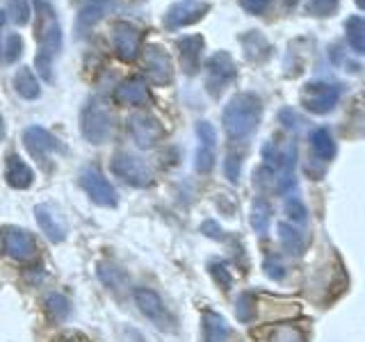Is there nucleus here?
Returning <instances> with one entry per match:
<instances>
[{"label": "nucleus", "instance_id": "f257e3e1", "mask_svg": "<svg viewBox=\"0 0 365 342\" xmlns=\"http://www.w3.org/2000/svg\"><path fill=\"white\" fill-rule=\"evenodd\" d=\"M32 16H34V39H37V57L34 68L37 73L53 83V66L62 53V26L55 14V7L48 0H32Z\"/></svg>", "mask_w": 365, "mask_h": 342}, {"label": "nucleus", "instance_id": "f03ea898", "mask_svg": "<svg viewBox=\"0 0 365 342\" xmlns=\"http://www.w3.org/2000/svg\"><path fill=\"white\" fill-rule=\"evenodd\" d=\"M262 117V103L256 94H235L231 100L226 103V108L222 112V123H224V130L231 140L240 142L249 137L258 128Z\"/></svg>", "mask_w": 365, "mask_h": 342}, {"label": "nucleus", "instance_id": "7ed1b4c3", "mask_svg": "<svg viewBox=\"0 0 365 342\" xmlns=\"http://www.w3.org/2000/svg\"><path fill=\"white\" fill-rule=\"evenodd\" d=\"M80 133L89 144H103L112 135V114L98 98H91L80 114Z\"/></svg>", "mask_w": 365, "mask_h": 342}, {"label": "nucleus", "instance_id": "20e7f679", "mask_svg": "<svg viewBox=\"0 0 365 342\" xmlns=\"http://www.w3.org/2000/svg\"><path fill=\"white\" fill-rule=\"evenodd\" d=\"M237 78V66L231 53L217 51L210 55V60L205 62V89L210 96H220L222 91Z\"/></svg>", "mask_w": 365, "mask_h": 342}, {"label": "nucleus", "instance_id": "39448f33", "mask_svg": "<svg viewBox=\"0 0 365 342\" xmlns=\"http://www.w3.org/2000/svg\"><path fill=\"white\" fill-rule=\"evenodd\" d=\"M23 144H26L32 160H37V165H41L46 171H48V160L53 153L66 151L64 144L41 125H30V128L23 130Z\"/></svg>", "mask_w": 365, "mask_h": 342}, {"label": "nucleus", "instance_id": "423d86ee", "mask_svg": "<svg viewBox=\"0 0 365 342\" xmlns=\"http://www.w3.org/2000/svg\"><path fill=\"white\" fill-rule=\"evenodd\" d=\"M342 87L336 83H308L302 89V105L311 114H329L338 105Z\"/></svg>", "mask_w": 365, "mask_h": 342}, {"label": "nucleus", "instance_id": "0eeeda50", "mask_svg": "<svg viewBox=\"0 0 365 342\" xmlns=\"http://www.w3.org/2000/svg\"><path fill=\"white\" fill-rule=\"evenodd\" d=\"M208 11H210V5L203 3V0H180V3H174L165 11L163 26L169 32H176L180 28L199 23Z\"/></svg>", "mask_w": 365, "mask_h": 342}, {"label": "nucleus", "instance_id": "6e6552de", "mask_svg": "<svg viewBox=\"0 0 365 342\" xmlns=\"http://www.w3.org/2000/svg\"><path fill=\"white\" fill-rule=\"evenodd\" d=\"M112 171L125 182V185H133V187H148L153 180L151 167L133 153H117L114 155L112 157Z\"/></svg>", "mask_w": 365, "mask_h": 342}, {"label": "nucleus", "instance_id": "1a4fd4ad", "mask_svg": "<svg viewBox=\"0 0 365 342\" xmlns=\"http://www.w3.org/2000/svg\"><path fill=\"white\" fill-rule=\"evenodd\" d=\"M80 185L87 192V197L94 201L96 205H103V208H117L119 203V194L114 190L112 182L101 174L98 169L89 167L80 174Z\"/></svg>", "mask_w": 365, "mask_h": 342}, {"label": "nucleus", "instance_id": "9d476101", "mask_svg": "<svg viewBox=\"0 0 365 342\" xmlns=\"http://www.w3.org/2000/svg\"><path fill=\"white\" fill-rule=\"evenodd\" d=\"M112 46L114 53L121 62H135L140 57V46H142V32L137 30L133 23L121 21L112 26Z\"/></svg>", "mask_w": 365, "mask_h": 342}, {"label": "nucleus", "instance_id": "9b49d317", "mask_svg": "<svg viewBox=\"0 0 365 342\" xmlns=\"http://www.w3.org/2000/svg\"><path fill=\"white\" fill-rule=\"evenodd\" d=\"M144 71L158 87H167L174 80V64L163 46H148L144 51Z\"/></svg>", "mask_w": 365, "mask_h": 342}, {"label": "nucleus", "instance_id": "f8f14e48", "mask_svg": "<svg viewBox=\"0 0 365 342\" xmlns=\"http://www.w3.org/2000/svg\"><path fill=\"white\" fill-rule=\"evenodd\" d=\"M135 301H137V308L151 319V322L160 328H171L174 324V319H171V313L167 311L165 301L160 299V294L148 290V288H140L135 290Z\"/></svg>", "mask_w": 365, "mask_h": 342}, {"label": "nucleus", "instance_id": "ddd939ff", "mask_svg": "<svg viewBox=\"0 0 365 342\" xmlns=\"http://www.w3.org/2000/svg\"><path fill=\"white\" fill-rule=\"evenodd\" d=\"M128 130L140 148H153L165 135L163 125H160V121L151 117V114H133L128 119Z\"/></svg>", "mask_w": 365, "mask_h": 342}, {"label": "nucleus", "instance_id": "4468645a", "mask_svg": "<svg viewBox=\"0 0 365 342\" xmlns=\"http://www.w3.org/2000/svg\"><path fill=\"white\" fill-rule=\"evenodd\" d=\"M197 137H199V148L194 155V169L199 174H210L215 167V148H217V133L212 123L199 121L197 123Z\"/></svg>", "mask_w": 365, "mask_h": 342}, {"label": "nucleus", "instance_id": "2eb2a0df", "mask_svg": "<svg viewBox=\"0 0 365 342\" xmlns=\"http://www.w3.org/2000/svg\"><path fill=\"white\" fill-rule=\"evenodd\" d=\"M302 313V306L290 299H279V296H262L256 299V317L262 322H281V319H290Z\"/></svg>", "mask_w": 365, "mask_h": 342}, {"label": "nucleus", "instance_id": "dca6fc26", "mask_svg": "<svg viewBox=\"0 0 365 342\" xmlns=\"http://www.w3.org/2000/svg\"><path fill=\"white\" fill-rule=\"evenodd\" d=\"M178 48V62L185 76H197L201 68V55H203V37L201 34H187L176 41Z\"/></svg>", "mask_w": 365, "mask_h": 342}, {"label": "nucleus", "instance_id": "f3484780", "mask_svg": "<svg viewBox=\"0 0 365 342\" xmlns=\"http://www.w3.org/2000/svg\"><path fill=\"white\" fill-rule=\"evenodd\" d=\"M117 100L123 103V105H133V108H146L151 105V91H148L146 80L140 76L125 78L123 83L117 87Z\"/></svg>", "mask_w": 365, "mask_h": 342}, {"label": "nucleus", "instance_id": "a211bd4d", "mask_svg": "<svg viewBox=\"0 0 365 342\" xmlns=\"http://www.w3.org/2000/svg\"><path fill=\"white\" fill-rule=\"evenodd\" d=\"M5 251L14 260H30L37 254V242L34 237L21 228H7L5 231Z\"/></svg>", "mask_w": 365, "mask_h": 342}, {"label": "nucleus", "instance_id": "6ab92c4d", "mask_svg": "<svg viewBox=\"0 0 365 342\" xmlns=\"http://www.w3.org/2000/svg\"><path fill=\"white\" fill-rule=\"evenodd\" d=\"M34 219H37L39 228L46 233V237H48L51 242H62V239H66V226L53 205L39 203L37 208H34Z\"/></svg>", "mask_w": 365, "mask_h": 342}, {"label": "nucleus", "instance_id": "aec40b11", "mask_svg": "<svg viewBox=\"0 0 365 342\" xmlns=\"http://www.w3.org/2000/svg\"><path fill=\"white\" fill-rule=\"evenodd\" d=\"M5 178L7 185L14 190H28L34 182V171L26 165V160H21V155L9 153L5 162Z\"/></svg>", "mask_w": 365, "mask_h": 342}, {"label": "nucleus", "instance_id": "412c9836", "mask_svg": "<svg viewBox=\"0 0 365 342\" xmlns=\"http://www.w3.org/2000/svg\"><path fill=\"white\" fill-rule=\"evenodd\" d=\"M110 9H112L110 0H91L89 5H85L76 19V37H83V34L94 26V23H98L103 16H106Z\"/></svg>", "mask_w": 365, "mask_h": 342}, {"label": "nucleus", "instance_id": "4be33fe9", "mask_svg": "<svg viewBox=\"0 0 365 342\" xmlns=\"http://www.w3.org/2000/svg\"><path fill=\"white\" fill-rule=\"evenodd\" d=\"M240 43H242L247 60H251V62H265L272 55V43L262 37L258 30H249L247 34H242V37H240Z\"/></svg>", "mask_w": 365, "mask_h": 342}, {"label": "nucleus", "instance_id": "5701e85b", "mask_svg": "<svg viewBox=\"0 0 365 342\" xmlns=\"http://www.w3.org/2000/svg\"><path fill=\"white\" fill-rule=\"evenodd\" d=\"M279 239H281L283 249L292 256H302L308 247V233H304L302 228H297L288 222L279 224Z\"/></svg>", "mask_w": 365, "mask_h": 342}, {"label": "nucleus", "instance_id": "b1692460", "mask_svg": "<svg viewBox=\"0 0 365 342\" xmlns=\"http://www.w3.org/2000/svg\"><path fill=\"white\" fill-rule=\"evenodd\" d=\"M203 326V342H226L228 340V324L220 313L205 311L201 317Z\"/></svg>", "mask_w": 365, "mask_h": 342}, {"label": "nucleus", "instance_id": "393cba45", "mask_svg": "<svg viewBox=\"0 0 365 342\" xmlns=\"http://www.w3.org/2000/svg\"><path fill=\"white\" fill-rule=\"evenodd\" d=\"M311 148L319 162H331L336 155V142L329 128H315L311 133Z\"/></svg>", "mask_w": 365, "mask_h": 342}, {"label": "nucleus", "instance_id": "a878e982", "mask_svg": "<svg viewBox=\"0 0 365 342\" xmlns=\"http://www.w3.org/2000/svg\"><path fill=\"white\" fill-rule=\"evenodd\" d=\"M14 89H16V94L21 98H26V100H34V98H39L41 94V87H39V80L37 76H34V71L30 66H21L16 76H14Z\"/></svg>", "mask_w": 365, "mask_h": 342}, {"label": "nucleus", "instance_id": "bb28decb", "mask_svg": "<svg viewBox=\"0 0 365 342\" xmlns=\"http://www.w3.org/2000/svg\"><path fill=\"white\" fill-rule=\"evenodd\" d=\"M345 34H347L349 48L359 55H365V19L363 16H349L345 21Z\"/></svg>", "mask_w": 365, "mask_h": 342}, {"label": "nucleus", "instance_id": "cd10ccee", "mask_svg": "<svg viewBox=\"0 0 365 342\" xmlns=\"http://www.w3.org/2000/svg\"><path fill=\"white\" fill-rule=\"evenodd\" d=\"M23 55V39L19 32H7L0 43V64H14Z\"/></svg>", "mask_w": 365, "mask_h": 342}, {"label": "nucleus", "instance_id": "c85d7f7f", "mask_svg": "<svg viewBox=\"0 0 365 342\" xmlns=\"http://www.w3.org/2000/svg\"><path fill=\"white\" fill-rule=\"evenodd\" d=\"M269 219H272V205L265 199H256L254 208H251V226H254V231L260 235L267 233Z\"/></svg>", "mask_w": 365, "mask_h": 342}, {"label": "nucleus", "instance_id": "c756f323", "mask_svg": "<svg viewBox=\"0 0 365 342\" xmlns=\"http://www.w3.org/2000/svg\"><path fill=\"white\" fill-rule=\"evenodd\" d=\"M267 342H306V333L292 324H281V326L269 328Z\"/></svg>", "mask_w": 365, "mask_h": 342}, {"label": "nucleus", "instance_id": "7c9ffc66", "mask_svg": "<svg viewBox=\"0 0 365 342\" xmlns=\"http://www.w3.org/2000/svg\"><path fill=\"white\" fill-rule=\"evenodd\" d=\"M16 26H28L32 19L30 0H7V14Z\"/></svg>", "mask_w": 365, "mask_h": 342}, {"label": "nucleus", "instance_id": "2f4dec72", "mask_svg": "<svg viewBox=\"0 0 365 342\" xmlns=\"http://www.w3.org/2000/svg\"><path fill=\"white\" fill-rule=\"evenodd\" d=\"M235 315L242 324H249L251 319H256V296L251 292H242L235 301Z\"/></svg>", "mask_w": 365, "mask_h": 342}, {"label": "nucleus", "instance_id": "473e14b6", "mask_svg": "<svg viewBox=\"0 0 365 342\" xmlns=\"http://www.w3.org/2000/svg\"><path fill=\"white\" fill-rule=\"evenodd\" d=\"M98 279L103 281V285H108V288H112V290H119L121 285L128 281L123 276L121 269L112 267V265H98Z\"/></svg>", "mask_w": 365, "mask_h": 342}, {"label": "nucleus", "instance_id": "72a5a7b5", "mask_svg": "<svg viewBox=\"0 0 365 342\" xmlns=\"http://www.w3.org/2000/svg\"><path fill=\"white\" fill-rule=\"evenodd\" d=\"M46 311H48L55 319H64L71 313V304L62 294H48L46 296Z\"/></svg>", "mask_w": 365, "mask_h": 342}, {"label": "nucleus", "instance_id": "f704fd0d", "mask_svg": "<svg viewBox=\"0 0 365 342\" xmlns=\"http://www.w3.org/2000/svg\"><path fill=\"white\" fill-rule=\"evenodd\" d=\"M340 3L338 0H311L306 7V11L311 16H317V19H324V16H334L338 11Z\"/></svg>", "mask_w": 365, "mask_h": 342}, {"label": "nucleus", "instance_id": "c9c22d12", "mask_svg": "<svg viewBox=\"0 0 365 342\" xmlns=\"http://www.w3.org/2000/svg\"><path fill=\"white\" fill-rule=\"evenodd\" d=\"M210 276L215 279V283L220 285L222 290H228L233 285L231 269H228L224 262H210Z\"/></svg>", "mask_w": 365, "mask_h": 342}, {"label": "nucleus", "instance_id": "e433bc0d", "mask_svg": "<svg viewBox=\"0 0 365 342\" xmlns=\"http://www.w3.org/2000/svg\"><path fill=\"white\" fill-rule=\"evenodd\" d=\"M285 212H288V217L292 222L297 224H304L306 222V205L302 203L299 197H288V201H285Z\"/></svg>", "mask_w": 365, "mask_h": 342}, {"label": "nucleus", "instance_id": "4c0bfd02", "mask_svg": "<svg viewBox=\"0 0 365 342\" xmlns=\"http://www.w3.org/2000/svg\"><path fill=\"white\" fill-rule=\"evenodd\" d=\"M240 167H242V155L228 153L226 165H224V171H226V178L231 180V182H237V180H240Z\"/></svg>", "mask_w": 365, "mask_h": 342}, {"label": "nucleus", "instance_id": "58836bf2", "mask_svg": "<svg viewBox=\"0 0 365 342\" xmlns=\"http://www.w3.org/2000/svg\"><path fill=\"white\" fill-rule=\"evenodd\" d=\"M265 274L269 279H274V281H281L283 276H285V267H283V262L277 258V256H267L265 258Z\"/></svg>", "mask_w": 365, "mask_h": 342}, {"label": "nucleus", "instance_id": "ea45409f", "mask_svg": "<svg viewBox=\"0 0 365 342\" xmlns=\"http://www.w3.org/2000/svg\"><path fill=\"white\" fill-rule=\"evenodd\" d=\"M240 5H242V9L249 11V14L260 16V14H265V11L269 9L272 0H240Z\"/></svg>", "mask_w": 365, "mask_h": 342}, {"label": "nucleus", "instance_id": "a19ab883", "mask_svg": "<svg viewBox=\"0 0 365 342\" xmlns=\"http://www.w3.org/2000/svg\"><path fill=\"white\" fill-rule=\"evenodd\" d=\"M201 233H203V235H208V237H212V239H224L222 226L217 224V222H212V219H208V222H203V224H201Z\"/></svg>", "mask_w": 365, "mask_h": 342}, {"label": "nucleus", "instance_id": "79ce46f5", "mask_svg": "<svg viewBox=\"0 0 365 342\" xmlns=\"http://www.w3.org/2000/svg\"><path fill=\"white\" fill-rule=\"evenodd\" d=\"M281 121H283L285 128H297V125H299V117H297L292 110H283L281 112Z\"/></svg>", "mask_w": 365, "mask_h": 342}, {"label": "nucleus", "instance_id": "37998d69", "mask_svg": "<svg viewBox=\"0 0 365 342\" xmlns=\"http://www.w3.org/2000/svg\"><path fill=\"white\" fill-rule=\"evenodd\" d=\"M285 7H294V5H299V0H283Z\"/></svg>", "mask_w": 365, "mask_h": 342}, {"label": "nucleus", "instance_id": "c03bdc74", "mask_svg": "<svg viewBox=\"0 0 365 342\" xmlns=\"http://www.w3.org/2000/svg\"><path fill=\"white\" fill-rule=\"evenodd\" d=\"M354 3H356V7H359L361 11H365V0H354Z\"/></svg>", "mask_w": 365, "mask_h": 342}, {"label": "nucleus", "instance_id": "a18cd8bd", "mask_svg": "<svg viewBox=\"0 0 365 342\" xmlns=\"http://www.w3.org/2000/svg\"><path fill=\"white\" fill-rule=\"evenodd\" d=\"M55 342H73L71 338H62V340H55Z\"/></svg>", "mask_w": 365, "mask_h": 342}]
</instances>
